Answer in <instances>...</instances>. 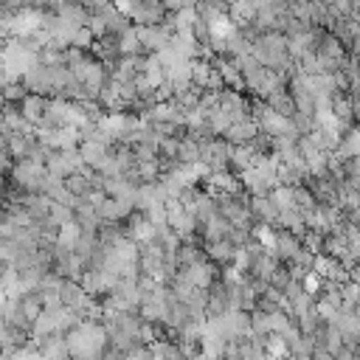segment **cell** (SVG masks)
Here are the masks:
<instances>
[{
	"mask_svg": "<svg viewBox=\"0 0 360 360\" xmlns=\"http://www.w3.org/2000/svg\"><path fill=\"white\" fill-rule=\"evenodd\" d=\"M276 231H278V239H276V259L284 262V264H292L295 256L301 253L304 242H301V236H295V233H290V231H284V228H276Z\"/></svg>",
	"mask_w": 360,
	"mask_h": 360,
	"instance_id": "4",
	"label": "cell"
},
{
	"mask_svg": "<svg viewBox=\"0 0 360 360\" xmlns=\"http://www.w3.org/2000/svg\"><path fill=\"white\" fill-rule=\"evenodd\" d=\"M163 6L172 8V11H180V8H186V6H197V3H194V0H163Z\"/></svg>",
	"mask_w": 360,
	"mask_h": 360,
	"instance_id": "26",
	"label": "cell"
},
{
	"mask_svg": "<svg viewBox=\"0 0 360 360\" xmlns=\"http://www.w3.org/2000/svg\"><path fill=\"white\" fill-rule=\"evenodd\" d=\"M96 39H98V37H96L87 25H82V28L76 31V37H73V45H76V48H82V51H90V48L96 45Z\"/></svg>",
	"mask_w": 360,
	"mask_h": 360,
	"instance_id": "22",
	"label": "cell"
},
{
	"mask_svg": "<svg viewBox=\"0 0 360 360\" xmlns=\"http://www.w3.org/2000/svg\"><path fill=\"white\" fill-rule=\"evenodd\" d=\"M270 200L276 202L278 211H292V208H298V205H295V186H276V188L270 191Z\"/></svg>",
	"mask_w": 360,
	"mask_h": 360,
	"instance_id": "16",
	"label": "cell"
},
{
	"mask_svg": "<svg viewBox=\"0 0 360 360\" xmlns=\"http://www.w3.org/2000/svg\"><path fill=\"white\" fill-rule=\"evenodd\" d=\"M273 228H284V231H290V233H295V236H307V231H309V225H307V217L298 211V208H292V211H278V219H276V225Z\"/></svg>",
	"mask_w": 360,
	"mask_h": 360,
	"instance_id": "9",
	"label": "cell"
},
{
	"mask_svg": "<svg viewBox=\"0 0 360 360\" xmlns=\"http://www.w3.org/2000/svg\"><path fill=\"white\" fill-rule=\"evenodd\" d=\"M20 110H22V115H25L34 127H39L42 118H45V110H48V98L39 96V93H28V96L20 101Z\"/></svg>",
	"mask_w": 360,
	"mask_h": 360,
	"instance_id": "8",
	"label": "cell"
},
{
	"mask_svg": "<svg viewBox=\"0 0 360 360\" xmlns=\"http://www.w3.org/2000/svg\"><path fill=\"white\" fill-rule=\"evenodd\" d=\"M250 211H253V219H256V222L276 225V219H278V208H276V202L270 200V194H267V197H250Z\"/></svg>",
	"mask_w": 360,
	"mask_h": 360,
	"instance_id": "11",
	"label": "cell"
},
{
	"mask_svg": "<svg viewBox=\"0 0 360 360\" xmlns=\"http://www.w3.org/2000/svg\"><path fill=\"white\" fill-rule=\"evenodd\" d=\"M79 152H82V158H84V163H87V166L98 169V166L104 163V158L110 155V146H107V143H101V141L87 138V141H82V143H79Z\"/></svg>",
	"mask_w": 360,
	"mask_h": 360,
	"instance_id": "10",
	"label": "cell"
},
{
	"mask_svg": "<svg viewBox=\"0 0 360 360\" xmlns=\"http://www.w3.org/2000/svg\"><path fill=\"white\" fill-rule=\"evenodd\" d=\"M231 149H233V143H231L228 138L217 135V138H211V141H202V146H200V160H202L205 166H211V172L228 169V166H231Z\"/></svg>",
	"mask_w": 360,
	"mask_h": 360,
	"instance_id": "1",
	"label": "cell"
},
{
	"mask_svg": "<svg viewBox=\"0 0 360 360\" xmlns=\"http://www.w3.org/2000/svg\"><path fill=\"white\" fill-rule=\"evenodd\" d=\"M284 360H312V357H307V354H284Z\"/></svg>",
	"mask_w": 360,
	"mask_h": 360,
	"instance_id": "27",
	"label": "cell"
},
{
	"mask_svg": "<svg viewBox=\"0 0 360 360\" xmlns=\"http://www.w3.org/2000/svg\"><path fill=\"white\" fill-rule=\"evenodd\" d=\"M276 112H281V115H287V118H292L295 112H298V107H295V98H292V93H290V87H284V90H278V93H273L270 98H264Z\"/></svg>",
	"mask_w": 360,
	"mask_h": 360,
	"instance_id": "14",
	"label": "cell"
},
{
	"mask_svg": "<svg viewBox=\"0 0 360 360\" xmlns=\"http://www.w3.org/2000/svg\"><path fill=\"white\" fill-rule=\"evenodd\" d=\"M132 211H135V202H132V200H124V197H107V200L98 205V214H101L104 222H121V219H127Z\"/></svg>",
	"mask_w": 360,
	"mask_h": 360,
	"instance_id": "5",
	"label": "cell"
},
{
	"mask_svg": "<svg viewBox=\"0 0 360 360\" xmlns=\"http://www.w3.org/2000/svg\"><path fill=\"white\" fill-rule=\"evenodd\" d=\"M143 76H146V82H149V84H152L155 90H158L160 84H166V65H163V59H160L158 53H149Z\"/></svg>",
	"mask_w": 360,
	"mask_h": 360,
	"instance_id": "15",
	"label": "cell"
},
{
	"mask_svg": "<svg viewBox=\"0 0 360 360\" xmlns=\"http://www.w3.org/2000/svg\"><path fill=\"white\" fill-rule=\"evenodd\" d=\"M205 245V253H208V259L211 262H217V264H233V256H236V245H233V239L231 236H225V239H217V242H202Z\"/></svg>",
	"mask_w": 360,
	"mask_h": 360,
	"instance_id": "7",
	"label": "cell"
},
{
	"mask_svg": "<svg viewBox=\"0 0 360 360\" xmlns=\"http://www.w3.org/2000/svg\"><path fill=\"white\" fill-rule=\"evenodd\" d=\"M22 84H25L31 93H39V96L53 93V76H51V65H45V62L34 65V68H31V70L22 76Z\"/></svg>",
	"mask_w": 360,
	"mask_h": 360,
	"instance_id": "3",
	"label": "cell"
},
{
	"mask_svg": "<svg viewBox=\"0 0 360 360\" xmlns=\"http://www.w3.org/2000/svg\"><path fill=\"white\" fill-rule=\"evenodd\" d=\"M200 20V11H197V6H186V8H180V11H174V17H172V25H174V31H186V28H194V22Z\"/></svg>",
	"mask_w": 360,
	"mask_h": 360,
	"instance_id": "19",
	"label": "cell"
},
{
	"mask_svg": "<svg viewBox=\"0 0 360 360\" xmlns=\"http://www.w3.org/2000/svg\"><path fill=\"white\" fill-rule=\"evenodd\" d=\"M295 205H298L301 214H309V211H315L321 202L315 200V194H312L307 186H295Z\"/></svg>",
	"mask_w": 360,
	"mask_h": 360,
	"instance_id": "21",
	"label": "cell"
},
{
	"mask_svg": "<svg viewBox=\"0 0 360 360\" xmlns=\"http://www.w3.org/2000/svg\"><path fill=\"white\" fill-rule=\"evenodd\" d=\"M200 141H194L191 135H183L180 138V152H177V160L180 163H197L200 160Z\"/></svg>",
	"mask_w": 360,
	"mask_h": 360,
	"instance_id": "18",
	"label": "cell"
},
{
	"mask_svg": "<svg viewBox=\"0 0 360 360\" xmlns=\"http://www.w3.org/2000/svg\"><path fill=\"white\" fill-rule=\"evenodd\" d=\"M79 236H82V225H79L76 219H70V222H65V225L59 228V236H56V242H59V245H65V248H70V250H76V242H79Z\"/></svg>",
	"mask_w": 360,
	"mask_h": 360,
	"instance_id": "20",
	"label": "cell"
},
{
	"mask_svg": "<svg viewBox=\"0 0 360 360\" xmlns=\"http://www.w3.org/2000/svg\"><path fill=\"white\" fill-rule=\"evenodd\" d=\"M262 129H259V124H256V118L250 115V118H242V121H233L231 127H228V132L222 135V138H228L231 143H250L256 135H259Z\"/></svg>",
	"mask_w": 360,
	"mask_h": 360,
	"instance_id": "6",
	"label": "cell"
},
{
	"mask_svg": "<svg viewBox=\"0 0 360 360\" xmlns=\"http://www.w3.org/2000/svg\"><path fill=\"white\" fill-rule=\"evenodd\" d=\"M323 276H318L315 270H309L307 273V278H304V290L309 292V295H315V298H321V292H323Z\"/></svg>",
	"mask_w": 360,
	"mask_h": 360,
	"instance_id": "25",
	"label": "cell"
},
{
	"mask_svg": "<svg viewBox=\"0 0 360 360\" xmlns=\"http://www.w3.org/2000/svg\"><path fill=\"white\" fill-rule=\"evenodd\" d=\"M3 90H6V101H11V104H20V101L28 96V87H25L22 82H11V84H3Z\"/></svg>",
	"mask_w": 360,
	"mask_h": 360,
	"instance_id": "23",
	"label": "cell"
},
{
	"mask_svg": "<svg viewBox=\"0 0 360 360\" xmlns=\"http://www.w3.org/2000/svg\"><path fill=\"white\" fill-rule=\"evenodd\" d=\"M138 34H141V42H143L146 51L160 53L163 48L172 45L174 25H172V20H169V25H138Z\"/></svg>",
	"mask_w": 360,
	"mask_h": 360,
	"instance_id": "2",
	"label": "cell"
},
{
	"mask_svg": "<svg viewBox=\"0 0 360 360\" xmlns=\"http://www.w3.org/2000/svg\"><path fill=\"white\" fill-rule=\"evenodd\" d=\"M256 155H259V152L253 149V143H233V149H231V169H233L236 174H242L245 169L253 166Z\"/></svg>",
	"mask_w": 360,
	"mask_h": 360,
	"instance_id": "12",
	"label": "cell"
},
{
	"mask_svg": "<svg viewBox=\"0 0 360 360\" xmlns=\"http://www.w3.org/2000/svg\"><path fill=\"white\" fill-rule=\"evenodd\" d=\"M205 360H228V357H225V354H222V357H205Z\"/></svg>",
	"mask_w": 360,
	"mask_h": 360,
	"instance_id": "28",
	"label": "cell"
},
{
	"mask_svg": "<svg viewBox=\"0 0 360 360\" xmlns=\"http://www.w3.org/2000/svg\"><path fill=\"white\" fill-rule=\"evenodd\" d=\"M301 242H304V248H307V250H312V253H323L326 233H321V231H307V236H304Z\"/></svg>",
	"mask_w": 360,
	"mask_h": 360,
	"instance_id": "24",
	"label": "cell"
},
{
	"mask_svg": "<svg viewBox=\"0 0 360 360\" xmlns=\"http://www.w3.org/2000/svg\"><path fill=\"white\" fill-rule=\"evenodd\" d=\"M118 45H121V56L138 53V51L143 48V42H141V34H138V25H129L124 34H118Z\"/></svg>",
	"mask_w": 360,
	"mask_h": 360,
	"instance_id": "17",
	"label": "cell"
},
{
	"mask_svg": "<svg viewBox=\"0 0 360 360\" xmlns=\"http://www.w3.org/2000/svg\"><path fill=\"white\" fill-rule=\"evenodd\" d=\"M208 253H205V245H197L194 239H183V245L177 248V267H188V264H197L202 262Z\"/></svg>",
	"mask_w": 360,
	"mask_h": 360,
	"instance_id": "13",
	"label": "cell"
}]
</instances>
